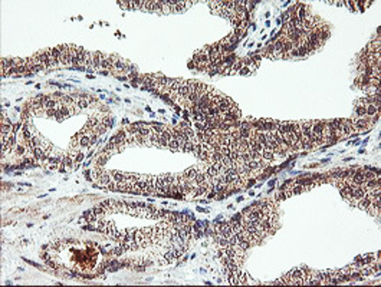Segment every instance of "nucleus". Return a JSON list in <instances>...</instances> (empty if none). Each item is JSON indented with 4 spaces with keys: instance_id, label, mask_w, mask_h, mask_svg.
<instances>
[{
    "instance_id": "nucleus-1",
    "label": "nucleus",
    "mask_w": 381,
    "mask_h": 287,
    "mask_svg": "<svg viewBox=\"0 0 381 287\" xmlns=\"http://www.w3.org/2000/svg\"><path fill=\"white\" fill-rule=\"evenodd\" d=\"M365 106L367 105L362 102V99H357L355 102H354V112H353V119L355 118H362L365 116Z\"/></svg>"
},
{
    "instance_id": "nucleus-2",
    "label": "nucleus",
    "mask_w": 381,
    "mask_h": 287,
    "mask_svg": "<svg viewBox=\"0 0 381 287\" xmlns=\"http://www.w3.org/2000/svg\"><path fill=\"white\" fill-rule=\"evenodd\" d=\"M58 49L61 50L59 63L63 66L69 65V45H58Z\"/></svg>"
},
{
    "instance_id": "nucleus-3",
    "label": "nucleus",
    "mask_w": 381,
    "mask_h": 287,
    "mask_svg": "<svg viewBox=\"0 0 381 287\" xmlns=\"http://www.w3.org/2000/svg\"><path fill=\"white\" fill-rule=\"evenodd\" d=\"M107 56V53H102V52H92V68H94L95 71H99L101 69V66H102V62Z\"/></svg>"
},
{
    "instance_id": "nucleus-4",
    "label": "nucleus",
    "mask_w": 381,
    "mask_h": 287,
    "mask_svg": "<svg viewBox=\"0 0 381 287\" xmlns=\"http://www.w3.org/2000/svg\"><path fill=\"white\" fill-rule=\"evenodd\" d=\"M128 63H130V62L125 61V59H123V57L119 56V57H118V61L114 63V68L111 69V71H112L114 73H125V69H127Z\"/></svg>"
},
{
    "instance_id": "nucleus-5",
    "label": "nucleus",
    "mask_w": 381,
    "mask_h": 287,
    "mask_svg": "<svg viewBox=\"0 0 381 287\" xmlns=\"http://www.w3.org/2000/svg\"><path fill=\"white\" fill-rule=\"evenodd\" d=\"M309 14H312V12H311V9H309V6L304 5V3H299V9H298V13H296V19L302 22V20H305Z\"/></svg>"
},
{
    "instance_id": "nucleus-6",
    "label": "nucleus",
    "mask_w": 381,
    "mask_h": 287,
    "mask_svg": "<svg viewBox=\"0 0 381 287\" xmlns=\"http://www.w3.org/2000/svg\"><path fill=\"white\" fill-rule=\"evenodd\" d=\"M196 175H197V167H191V168H187L186 171L181 172V177L187 181H194L196 179Z\"/></svg>"
},
{
    "instance_id": "nucleus-7",
    "label": "nucleus",
    "mask_w": 381,
    "mask_h": 287,
    "mask_svg": "<svg viewBox=\"0 0 381 287\" xmlns=\"http://www.w3.org/2000/svg\"><path fill=\"white\" fill-rule=\"evenodd\" d=\"M262 158L263 160H268V161H272L275 158V152L272 151V148H269V146L263 145L262 146Z\"/></svg>"
},
{
    "instance_id": "nucleus-8",
    "label": "nucleus",
    "mask_w": 381,
    "mask_h": 287,
    "mask_svg": "<svg viewBox=\"0 0 381 287\" xmlns=\"http://www.w3.org/2000/svg\"><path fill=\"white\" fill-rule=\"evenodd\" d=\"M377 112H380V106H377V105H372V104H370V105H367V106H365V116H367V118L374 116Z\"/></svg>"
},
{
    "instance_id": "nucleus-9",
    "label": "nucleus",
    "mask_w": 381,
    "mask_h": 287,
    "mask_svg": "<svg viewBox=\"0 0 381 287\" xmlns=\"http://www.w3.org/2000/svg\"><path fill=\"white\" fill-rule=\"evenodd\" d=\"M243 62H245V66H247V68H249L252 73H255V72L258 71L259 63H255V62L252 61V57H245V59H243Z\"/></svg>"
},
{
    "instance_id": "nucleus-10",
    "label": "nucleus",
    "mask_w": 381,
    "mask_h": 287,
    "mask_svg": "<svg viewBox=\"0 0 381 287\" xmlns=\"http://www.w3.org/2000/svg\"><path fill=\"white\" fill-rule=\"evenodd\" d=\"M82 66L84 68H92V52H88V50H85V55H84V61H82Z\"/></svg>"
},
{
    "instance_id": "nucleus-11",
    "label": "nucleus",
    "mask_w": 381,
    "mask_h": 287,
    "mask_svg": "<svg viewBox=\"0 0 381 287\" xmlns=\"http://www.w3.org/2000/svg\"><path fill=\"white\" fill-rule=\"evenodd\" d=\"M82 215L86 218V221H88V223H95V221H96V220L99 218V217L96 215V214H95L92 210H86V211H85Z\"/></svg>"
},
{
    "instance_id": "nucleus-12",
    "label": "nucleus",
    "mask_w": 381,
    "mask_h": 287,
    "mask_svg": "<svg viewBox=\"0 0 381 287\" xmlns=\"http://www.w3.org/2000/svg\"><path fill=\"white\" fill-rule=\"evenodd\" d=\"M59 101L62 102L63 106H72V105H75V98H74V96H69V95H63Z\"/></svg>"
},
{
    "instance_id": "nucleus-13",
    "label": "nucleus",
    "mask_w": 381,
    "mask_h": 287,
    "mask_svg": "<svg viewBox=\"0 0 381 287\" xmlns=\"http://www.w3.org/2000/svg\"><path fill=\"white\" fill-rule=\"evenodd\" d=\"M243 68H245V62H243V59H237V62H236L235 65H233V68H232V75L239 73Z\"/></svg>"
},
{
    "instance_id": "nucleus-14",
    "label": "nucleus",
    "mask_w": 381,
    "mask_h": 287,
    "mask_svg": "<svg viewBox=\"0 0 381 287\" xmlns=\"http://www.w3.org/2000/svg\"><path fill=\"white\" fill-rule=\"evenodd\" d=\"M101 122H102L107 128H112V127H114V118L111 116L109 113H104L102 121H101Z\"/></svg>"
},
{
    "instance_id": "nucleus-15",
    "label": "nucleus",
    "mask_w": 381,
    "mask_h": 287,
    "mask_svg": "<svg viewBox=\"0 0 381 287\" xmlns=\"http://www.w3.org/2000/svg\"><path fill=\"white\" fill-rule=\"evenodd\" d=\"M168 148H170L171 151H174V152L180 151V145H179V142H177V139H175V138L171 137V139L168 141Z\"/></svg>"
},
{
    "instance_id": "nucleus-16",
    "label": "nucleus",
    "mask_w": 381,
    "mask_h": 287,
    "mask_svg": "<svg viewBox=\"0 0 381 287\" xmlns=\"http://www.w3.org/2000/svg\"><path fill=\"white\" fill-rule=\"evenodd\" d=\"M142 5H144V0H141V2H138V0H132V2H130V7H131V10H137V9H141L142 10Z\"/></svg>"
},
{
    "instance_id": "nucleus-17",
    "label": "nucleus",
    "mask_w": 381,
    "mask_h": 287,
    "mask_svg": "<svg viewBox=\"0 0 381 287\" xmlns=\"http://www.w3.org/2000/svg\"><path fill=\"white\" fill-rule=\"evenodd\" d=\"M237 245H239L242 250H245V251H246L247 248H250V247H252V243L243 238V240H240V241H239V244H237Z\"/></svg>"
},
{
    "instance_id": "nucleus-18",
    "label": "nucleus",
    "mask_w": 381,
    "mask_h": 287,
    "mask_svg": "<svg viewBox=\"0 0 381 287\" xmlns=\"http://www.w3.org/2000/svg\"><path fill=\"white\" fill-rule=\"evenodd\" d=\"M289 20H291V13H289V12L286 10V12H283V13L281 14V22H283V23H288Z\"/></svg>"
},
{
    "instance_id": "nucleus-19",
    "label": "nucleus",
    "mask_w": 381,
    "mask_h": 287,
    "mask_svg": "<svg viewBox=\"0 0 381 287\" xmlns=\"http://www.w3.org/2000/svg\"><path fill=\"white\" fill-rule=\"evenodd\" d=\"M85 156H86V155H85L84 152H82V151H81L79 154H78V155H76L75 158H74V161H75V165H76V164H81V161L84 160ZM75 165H74V167H75Z\"/></svg>"
},
{
    "instance_id": "nucleus-20",
    "label": "nucleus",
    "mask_w": 381,
    "mask_h": 287,
    "mask_svg": "<svg viewBox=\"0 0 381 287\" xmlns=\"http://www.w3.org/2000/svg\"><path fill=\"white\" fill-rule=\"evenodd\" d=\"M237 75H242V76H249V75H253V73L250 72V69L247 68V66H245V68H243V69H242V71H240L239 73H237Z\"/></svg>"
},
{
    "instance_id": "nucleus-21",
    "label": "nucleus",
    "mask_w": 381,
    "mask_h": 287,
    "mask_svg": "<svg viewBox=\"0 0 381 287\" xmlns=\"http://www.w3.org/2000/svg\"><path fill=\"white\" fill-rule=\"evenodd\" d=\"M141 230H142V233H144V234H145L147 237L150 238L151 234H153V230H154V227H147V228H141Z\"/></svg>"
},
{
    "instance_id": "nucleus-22",
    "label": "nucleus",
    "mask_w": 381,
    "mask_h": 287,
    "mask_svg": "<svg viewBox=\"0 0 381 287\" xmlns=\"http://www.w3.org/2000/svg\"><path fill=\"white\" fill-rule=\"evenodd\" d=\"M105 188H107V189H111V191H117V182H115V181H111V182H109L108 185L105 187Z\"/></svg>"
},
{
    "instance_id": "nucleus-23",
    "label": "nucleus",
    "mask_w": 381,
    "mask_h": 287,
    "mask_svg": "<svg viewBox=\"0 0 381 287\" xmlns=\"http://www.w3.org/2000/svg\"><path fill=\"white\" fill-rule=\"evenodd\" d=\"M378 119H380V112H377L374 116H371V123L375 127L377 123H378Z\"/></svg>"
},
{
    "instance_id": "nucleus-24",
    "label": "nucleus",
    "mask_w": 381,
    "mask_h": 287,
    "mask_svg": "<svg viewBox=\"0 0 381 287\" xmlns=\"http://www.w3.org/2000/svg\"><path fill=\"white\" fill-rule=\"evenodd\" d=\"M118 5L121 6L123 9H131V7H130V2H121V0H119V2H118Z\"/></svg>"
},
{
    "instance_id": "nucleus-25",
    "label": "nucleus",
    "mask_w": 381,
    "mask_h": 287,
    "mask_svg": "<svg viewBox=\"0 0 381 287\" xmlns=\"http://www.w3.org/2000/svg\"><path fill=\"white\" fill-rule=\"evenodd\" d=\"M255 182H256V179H247L245 187H252V185H255Z\"/></svg>"
},
{
    "instance_id": "nucleus-26",
    "label": "nucleus",
    "mask_w": 381,
    "mask_h": 287,
    "mask_svg": "<svg viewBox=\"0 0 381 287\" xmlns=\"http://www.w3.org/2000/svg\"><path fill=\"white\" fill-rule=\"evenodd\" d=\"M84 174H85V177H86V179H88V181H92V178H89V175H91V171H89V170H85Z\"/></svg>"
},
{
    "instance_id": "nucleus-27",
    "label": "nucleus",
    "mask_w": 381,
    "mask_h": 287,
    "mask_svg": "<svg viewBox=\"0 0 381 287\" xmlns=\"http://www.w3.org/2000/svg\"><path fill=\"white\" fill-rule=\"evenodd\" d=\"M40 257H42V259L45 260V261H46V260H49V259H51V257H49V254H46V253H45V251H43V253H40Z\"/></svg>"
},
{
    "instance_id": "nucleus-28",
    "label": "nucleus",
    "mask_w": 381,
    "mask_h": 287,
    "mask_svg": "<svg viewBox=\"0 0 381 287\" xmlns=\"http://www.w3.org/2000/svg\"><path fill=\"white\" fill-rule=\"evenodd\" d=\"M188 69H196V66H194V62H193V61L188 62Z\"/></svg>"
},
{
    "instance_id": "nucleus-29",
    "label": "nucleus",
    "mask_w": 381,
    "mask_h": 287,
    "mask_svg": "<svg viewBox=\"0 0 381 287\" xmlns=\"http://www.w3.org/2000/svg\"><path fill=\"white\" fill-rule=\"evenodd\" d=\"M98 72L101 73V75H108V73H109V71H105V69H99Z\"/></svg>"
},
{
    "instance_id": "nucleus-30",
    "label": "nucleus",
    "mask_w": 381,
    "mask_h": 287,
    "mask_svg": "<svg viewBox=\"0 0 381 287\" xmlns=\"http://www.w3.org/2000/svg\"><path fill=\"white\" fill-rule=\"evenodd\" d=\"M275 181H276V179H270V181H269V187H272V188H273V185H275Z\"/></svg>"
},
{
    "instance_id": "nucleus-31",
    "label": "nucleus",
    "mask_w": 381,
    "mask_h": 287,
    "mask_svg": "<svg viewBox=\"0 0 381 287\" xmlns=\"http://www.w3.org/2000/svg\"><path fill=\"white\" fill-rule=\"evenodd\" d=\"M118 79L123 80V82H124V80H127V79H128V76H118Z\"/></svg>"
}]
</instances>
